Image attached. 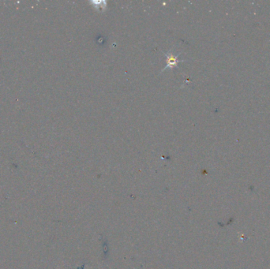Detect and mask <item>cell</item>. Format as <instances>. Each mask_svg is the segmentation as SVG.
I'll list each match as a JSON object with an SVG mask.
<instances>
[{
	"instance_id": "obj_1",
	"label": "cell",
	"mask_w": 270,
	"mask_h": 269,
	"mask_svg": "<svg viewBox=\"0 0 270 269\" xmlns=\"http://www.w3.org/2000/svg\"><path fill=\"white\" fill-rule=\"evenodd\" d=\"M164 55L166 56V66L163 68V70L161 72H163L164 70H166L167 69H173L175 67H178V65L179 63L181 62H184L185 60H180L179 59V57L180 53L178 54V55H175L172 52H168L167 53L163 52Z\"/></svg>"
}]
</instances>
